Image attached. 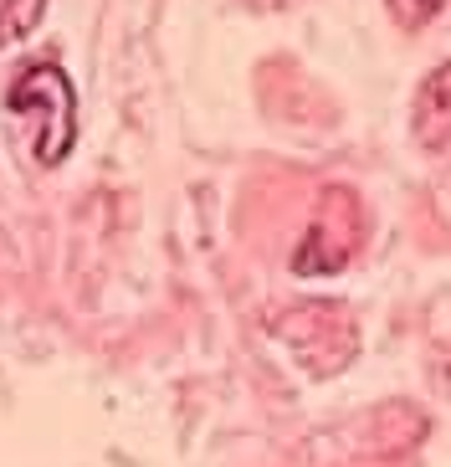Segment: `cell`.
Returning <instances> with one entry per match:
<instances>
[{
  "label": "cell",
  "mask_w": 451,
  "mask_h": 467,
  "mask_svg": "<svg viewBox=\"0 0 451 467\" xmlns=\"http://www.w3.org/2000/svg\"><path fill=\"white\" fill-rule=\"evenodd\" d=\"M11 113L15 119L31 113V144H36L41 165H56L77 139V98H72L67 72L52 62L21 72V83L11 88Z\"/></svg>",
  "instance_id": "cell-1"
},
{
  "label": "cell",
  "mask_w": 451,
  "mask_h": 467,
  "mask_svg": "<svg viewBox=\"0 0 451 467\" xmlns=\"http://www.w3.org/2000/svg\"><path fill=\"white\" fill-rule=\"evenodd\" d=\"M410 129H415V144L431 154H441L451 144V62H441V67H431L421 78Z\"/></svg>",
  "instance_id": "cell-2"
},
{
  "label": "cell",
  "mask_w": 451,
  "mask_h": 467,
  "mask_svg": "<svg viewBox=\"0 0 451 467\" xmlns=\"http://www.w3.org/2000/svg\"><path fill=\"white\" fill-rule=\"evenodd\" d=\"M41 11H46V0H0V47L31 36V26L41 21Z\"/></svg>",
  "instance_id": "cell-3"
},
{
  "label": "cell",
  "mask_w": 451,
  "mask_h": 467,
  "mask_svg": "<svg viewBox=\"0 0 451 467\" xmlns=\"http://www.w3.org/2000/svg\"><path fill=\"white\" fill-rule=\"evenodd\" d=\"M384 5H390V16H395L400 26H425V21H431V16L441 11V0H384Z\"/></svg>",
  "instance_id": "cell-4"
}]
</instances>
